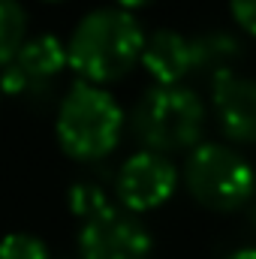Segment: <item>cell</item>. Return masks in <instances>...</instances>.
I'll return each instance as SVG.
<instances>
[{
  "instance_id": "obj_1",
  "label": "cell",
  "mask_w": 256,
  "mask_h": 259,
  "mask_svg": "<svg viewBox=\"0 0 256 259\" xmlns=\"http://www.w3.org/2000/svg\"><path fill=\"white\" fill-rule=\"evenodd\" d=\"M145 39L148 36L142 33V24L133 18V12L121 6H103L75 24L66 46V61L84 81L103 88L121 81L142 61Z\"/></svg>"
},
{
  "instance_id": "obj_2",
  "label": "cell",
  "mask_w": 256,
  "mask_h": 259,
  "mask_svg": "<svg viewBox=\"0 0 256 259\" xmlns=\"http://www.w3.org/2000/svg\"><path fill=\"white\" fill-rule=\"evenodd\" d=\"M124 112L118 100L91 81H75L58 109V142L72 160H100L121 142Z\"/></svg>"
},
{
  "instance_id": "obj_3",
  "label": "cell",
  "mask_w": 256,
  "mask_h": 259,
  "mask_svg": "<svg viewBox=\"0 0 256 259\" xmlns=\"http://www.w3.org/2000/svg\"><path fill=\"white\" fill-rule=\"evenodd\" d=\"M202 127H205L202 100L184 84L151 88L133 112V130L139 142L145 145V151L157 154L196 148Z\"/></svg>"
},
{
  "instance_id": "obj_4",
  "label": "cell",
  "mask_w": 256,
  "mask_h": 259,
  "mask_svg": "<svg viewBox=\"0 0 256 259\" xmlns=\"http://www.w3.org/2000/svg\"><path fill=\"white\" fill-rule=\"evenodd\" d=\"M184 184L190 196L211 211H238L256 193L253 166L229 145H196L184 163Z\"/></svg>"
},
{
  "instance_id": "obj_5",
  "label": "cell",
  "mask_w": 256,
  "mask_h": 259,
  "mask_svg": "<svg viewBox=\"0 0 256 259\" xmlns=\"http://www.w3.org/2000/svg\"><path fill=\"white\" fill-rule=\"evenodd\" d=\"M78 253L81 259H148L151 232L133 211L109 205L103 214L84 220L78 232Z\"/></svg>"
},
{
  "instance_id": "obj_6",
  "label": "cell",
  "mask_w": 256,
  "mask_h": 259,
  "mask_svg": "<svg viewBox=\"0 0 256 259\" xmlns=\"http://www.w3.org/2000/svg\"><path fill=\"white\" fill-rule=\"evenodd\" d=\"M115 187H118V199L127 211H133V214L154 211L163 202H169V196L175 193L178 169L172 166V160L166 154L139 151L121 166Z\"/></svg>"
},
{
  "instance_id": "obj_7",
  "label": "cell",
  "mask_w": 256,
  "mask_h": 259,
  "mask_svg": "<svg viewBox=\"0 0 256 259\" xmlns=\"http://www.w3.org/2000/svg\"><path fill=\"white\" fill-rule=\"evenodd\" d=\"M66 61V46L52 36V33H39L33 39H27L18 55L3 66L0 75V91L3 94H30L36 88H46L64 66Z\"/></svg>"
},
{
  "instance_id": "obj_8",
  "label": "cell",
  "mask_w": 256,
  "mask_h": 259,
  "mask_svg": "<svg viewBox=\"0 0 256 259\" xmlns=\"http://www.w3.org/2000/svg\"><path fill=\"white\" fill-rule=\"evenodd\" d=\"M211 100L223 133L235 142H256V81L235 69L214 75Z\"/></svg>"
},
{
  "instance_id": "obj_9",
  "label": "cell",
  "mask_w": 256,
  "mask_h": 259,
  "mask_svg": "<svg viewBox=\"0 0 256 259\" xmlns=\"http://www.w3.org/2000/svg\"><path fill=\"white\" fill-rule=\"evenodd\" d=\"M142 66L148 69V75L163 84V88H172V84H181V78H187L193 69H196V58H193V39L181 36L178 30H154L148 39H145V49H142Z\"/></svg>"
},
{
  "instance_id": "obj_10",
  "label": "cell",
  "mask_w": 256,
  "mask_h": 259,
  "mask_svg": "<svg viewBox=\"0 0 256 259\" xmlns=\"http://www.w3.org/2000/svg\"><path fill=\"white\" fill-rule=\"evenodd\" d=\"M193 58H196V69L220 75V72H229L232 64L241 58V46L226 30H208L193 39Z\"/></svg>"
},
{
  "instance_id": "obj_11",
  "label": "cell",
  "mask_w": 256,
  "mask_h": 259,
  "mask_svg": "<svg viewBox=\"0 0 256 259\" xmlns=\"http://www.w3.org/2000/svg\"><path fill=\"white\" fill-rule=\"evenodd\" d=\"M27 30V15L21 9L18 0H0V66H6L18 49L27 42L24 39Z\"/></svg>"
},
{
  "instance_id": "obj_12",
  "label": "cell",
  "mask_w": 256,
  "mask_h": 259,
  "mask_svg": "<svg viewBox=\"0 0 256 259\" xmlns=\"http://www.w3.org/2000/svg\"><path fill=\"white\" fill-rule=\"evenodd\" d=\"M69 208L81 220H91V217H97L109 208V199L103 193V187H97L91 181H78V184L69 187Z\"/></svg>"
},
{
  "instance_id": "obj_13",
  "label": "cell",
  "mask_w": 256,
  "mask_h": 259,
  "mask_svg": "<svg viewBox=\"0 0 256 259\" xmlns=\"http://www.w3.org/2000/svg\"><path fill=\"white\" fill-rule=\"evenodd\" d=\"M0 259H49V250L36 235L12 232L0 241Z\"/></svg>"
},
{
  "instance_id": "obj_14",
  "label": "cell",
  "mask_w": 256,
  "mask_h": 259,
  "mask_svg": "<svg viewBox=\"0 0 256 259\" xmlns=\"http://www.w3.org/2000/svg\"><path fill=\"white\" fill-rule=\"evenodd\" d=\"M229 9H232L235 24L244 33L256 36V0H229Z\"/></svg>"
},
{
  "instance_id": "obj_15",
  "label": "cell",
  "mask_w": 256,
  "mask_h": 259,
  "mask_svg": "<svg viewBox=\"0 0 256 259\" xmlns=\"http://www.w3.org/2000/svg\"><path fill=\"white\" fill-rule=\"evenodd\" d=\"M148 3H154V0H118V6L121 9H142V6H148Z\"/></svg>"
},
{
  "instance_id": "obj_16",
  "label": "cell",
  "mask_w": 256,
  "mask_h": 259,
  "mask_svg": "<svg viewBox=\"0 0 256 259\" xmlns=\"http://www.w3.org/2000/svg\"><path fill=\"white\" fill-rule=\"evenodd\" d=\"M226 259H256V247H241V250H235L232 256Z\"/></svg>"
},
{
  "instance_id": "obj_17",
  "label": "cell",
  "mask_w": 256,
  "mask_h": 259,
  "mask_svg": "<svg viewBox=\"0 0 256 259\" xmlns=\"http://www.w3.org/2000/svg\"><path fill=\"white\" fill-rule=\"evenodd\" d=\"M49 3H58V0H49Z\"/></svg>"
},
{
  "instance_id": "obj_18",
  "label": "cell",
  "mask_w": 256,
  "mask_h": 259,
  "mask_svg": "<svg viewBox=\"0 0 256 259\" xmlns=\"http://www.w3.org/2000/svg\"><path fill=\"white\" fill-rule=\"evenodd\" d=\"M0 94H3V91H0Z\"/></svg>"
}]
</instances>
